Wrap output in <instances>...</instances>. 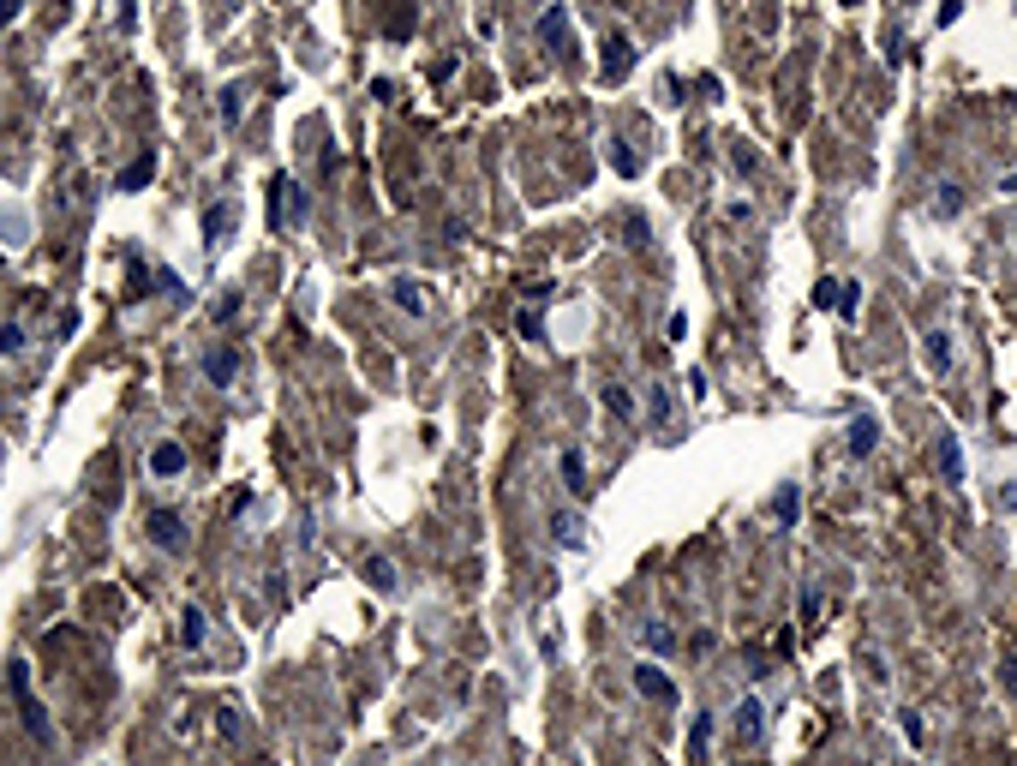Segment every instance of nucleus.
I'll return each instance as SVG.
<instances>
[{"label":"nucleus","mask_w":1017,"mask_h":766,"mask_svg":"<svg viewBox=\"0 0 1017 766\" xmlns=\"http://www.w3.org/2000/svg\"><path fill=\"white\" fill-rule=\"evenodd\" d=\"M730 719H737V737H742V743H760V737H766V706H760L754 695H742Z\"/></svg>","instance_id":"20e7f679"},{"label":"nucleus","mask_w":1017,"mask_h":766,"mask_svg":"<svg viewBox=\"0 0 1017 766\" xmlns=\"http://www.w3.org/2000/svg\"><path fill=\"white\" fill-rule=\"evenodd\" d=\"M551 533H557L569 551H580V545H587V521H580L575 509H557V515H551Z\"/></svg>","instance_id":"1a4fd4ad"},{"label":"nucleus","mask_w":1017,"mask_h":766,"mask_svg":"<svg viewBox=\"0 0 1017 766\" xmlns=\"http://www.w3.org/2000/svg\"><path fill=\"white\" fill-rule=\"evenodd\" d=\"M389 300H396L401 312H413V318H419V312H425V287L401 276V282H389Z\"/></svg>","instance_id":"f8f14e48"},{"label":"nucleus","mask_w":1017,"mask_h":766,"mask_svg":"<svg viewBox=\"0 0 1017 766\" xmlns=\"http://www.w3.org/2000/svg\"><path fill=\"white\" fill-rule=\"evenodd\" d=\"M538 37H545V42H563V37H569V12H563V6H551V12L538 19Z\"/></svg>","instance_id":"412c9836"},{"label":"nucleus","mask_w":1017,"mask_h":766,"mask_svg":"<svg viewBox=\"0 0 1017 766\" xmlns=\"http://www.w3.org/2000/svg\"><path fill=\"white\" fill-rule=\"evenodd\" d=\"M521 336H527V342H545V318H538V305L521 312Z\"/></svg>","instance_id":"393cba45"},{"label":"nucleus","mask_w":1017,"mask_h":766,"mask_svg":"<svg viewBox=\"0 0 1017 766\" xmlns=\"http://www.w3.org/2000/svg\"><path fill=\"white\" fill-rule=\"evenodd\" d=\"M150 473H156V479H179V473H186V449H179V444H156V449H150Z\"/></svg>","instance_id":"6e6552de"},{"label":"nucleus","mask_w":1017,"mask_h":766,"mask_svg":"<svg viewBox=\"0 0 1017 766\" xmlns=\"http://www.w3.org/2000/svg\"><path fill=\"white\" fill-rule=\"evenodd\" d=\"M19 19V0H0V24H13Z\"/></svg>","instance_id":"c85d7f7f"},{"label":"nucleus","mask_w":1017,"mask_h":766,"mask_svg":"<svg viewBox=\"0 0 1017 766\" xmlns=\"http://www.w3.org/2000/svg\"><path fill=\"white\" fill-rule=\"evenodd\" d=\"M904 737H910V743H921V737H928V725H921V712H916V706L904 712Z\"/></svg>","instance_id":"bb28decb"},{"label":"nucleus","mask_w":1017,"mask_h":766,"mask_svg":"<svg viewBox=\"0 0 1017 766\" xmlns=\"http://www.w3.org/2000/svg\"><path fill=\"white\" fill-rule=\"evenodd\" d=\"M365 575H371V587H378V593H396V581H401L389 557H371V563H365Z\"/></svg>","instance_id":"aec40b11"},{"label":"nucleus","mask_w":1017,"mask_h":766,"mask_svg":"<svg viewBox=\"0 0 1017 766\" xmlns=\"http://www.w3.org/2000/svg\"><path fill=\"white\" fill-rule=\"evenodd\" d=\"M844 6H850V0H844Z\"/></svg>","instance_id":"7c9ffc66"},{"label":"nucleus","mask_w":1017,"mask_h":766,"mask_svg":"<svg viewBox=\"0 0 1017 766\" xmlns=\"http://www.w3.org/2000/svg\"><path fill=\"white\" fill-rule=\"evenodd\" d=\"M563 485H569L575 497L593 491V479H587V455H580V449H563Z\"/></svg>","instance_id":"9d476101"},{"label":"nucleus","mask_w":1017,"mask_h":766,"mask_svg":"<svg viewBox=\"0 0 1017 766\" xmlns=\"http://www.w3.org/2000/svg\"><path fill=\"white\" fill-rule=\"evenodd\" d=\"M6 683H13V701H19V719H24V730H30L37 743H54V725H48V712H42V701L30 695V665H13V670H6Z\"/></svg>","instance_id":"f257e3e1"},{"label":"nucleus","mask_w":1017,"mask_h":766,"mask_svg":"<svg viewBox=\"0 0 1017 766\" xmlns=\"http://www.w3.org/2000/svg\"><path fill=\"white\" fill-rule=\"evenodd\" d=\"M598 395H604V407H611V413H617V420H635V395H629V389H622V383H604V389H598Z\"/></svg>","instance_id":"f3484780"},{"label":"nucleus","mask_w":1017,"mask_h":766,"mask_svg":"<svg viewBox=\"0 0 1017 766\" xmlns=\"http://www.w3.org/2000/svg\"><path fill=\"white\" fill-rule=\"evenodd\" d=\"M611 162H617L622 174H635V168H640V162H635V150H622V144H617V150H611Z\"/></svg>","instance_id":"cd10ccee"},{"label":"nucleus","mask_w":1017,"mask_h":766,"mask_svg":"<svg viewBox=\"0 0 1017 766\" xmlns=\"http://www.w3.org/2000/svg\"><path fill=\"white\" fill-rule=\"evenodd\" d=\"M957 210H963V192H957V186H939V192H934V216H957Z\"/></svg>","instance_id":"b1692460"},{"label":"nucleus","mask_w":1017,"mask_h":766,"mask_svg":"<svg viewBox=\"0 0 1017 766\" xmlns=\"http://www.w3.org/2000/svg\"><path fill=\"white\" fill-rule=\"evenodd\" d=\"M204 635H210L204 611H198V605H186V617H179V646H204Z\"/></svg>","instance_id":"4468645a"},{"label":"nucleus","mask_w":1017,"mask_h":766,"mask_svg":"<svg viewBox=\"0 0 1017 766\" xmlns=\"http://www.w3.org/2000/svg\"><path fill=\"white\" fill-rule=\"evenodd\" d=\"M640 646H646V653H671V646H677V635H671L664 623H640Z\"/></svg>","instance_id":"6ab92c4d"},{"label":"nucleus","mask_w":1017,"mask_h":766,"mask_svg":"<svg viewBox=\"0 0 1017 766\" xmlns=\"http://www.w3.org/2000/svg\"><path fill=\"white\" fill-rule=\"evenodd\" d=\"M635 688L646 695V701H658V706H671V701H677V683H671V677H664V670H658L653 659H640V665H635Z\"/></svg>","instance_id":"7ed1b4c3"},{"label":"nucleus","mask_w":1017,"mask_h":766,"mask_svg":"<svg viewBox=\"0 0 1017 766\" xmlns=\"http://www.w3.org/2000/svg\"><path fill=\"white\" fill-rule=\"evenodd\" d=\"M1012 234H1017V222H1012Z\"/></svg>","instance_id":"c756f323"},{"label":"nucleus","mask_w":1017,"mask_h":766,"mask_svg":"<svg viewBox=\"0 0 1017 766\" xmlns=\"http://www.w3.org/2000/svg\"><path fill=\"white\" fill-rule=\"evenodd\" d=\"M928 365H934V371L952 365V336H946V329H928Z\"/></svg>","instance_id":"a211bd4d"},{"label":"nucleus","mask_w":1017,"mask_h":766,"mask_svg":"<svg viewBox=\"0 0 1017 766\" xmlns=\"http://www.w3.org/2000/svg\"><path fill=\"white\" fill-rule=\"evenodd\" d=\"M706 743H713V712H700L695 725H688V748H695V761L706 754Z\"/></svg>","instance_id":"4be33fe9"},{"label":"nucleus","mask_w":1017,"mask_h":766,"mask_svg":"<svg viewBox=\"0 0 1017 766\" xmlns=\"http://www.w3.org/2000/svg\"><path fill=\"white\" fill-rule=\"evenodd\" d=\"M796 515H802V491H796V485H778V491H772V521L790 527Z\"/></svg>","instance_id":"9b49d317"},{"label":"nucleus","mask_w":1017,"mask_h":766,"mask_svg":"<svg viewBox=\"0 0 1017 766\" xmlns=\"http://www.w3.org/2000/svg\"><path fill=\"white\" fill-rule=\"evenodd\" d=\"M24 347V329L19 323H0V354H19Z\"/></svg>","instance_id":"a878e982"},{"label":"nucleus","mask_w":1017,"mask_h":766,"mask_svg":"<svg viewBox=\"0 0 1017 766\" xmlns=\"http://www.w3.org/2000/svg\"><path fill=\"white\" fill-rule=\"evenodd\" d=\"M939 473H946V485H963V444H957V431H939Z\"/></svg>","instance_id":"423d86ee"},{"label":"nucleus","mask_w":1017,"mask_h":766,"mask_svg":"<svg viewBox=\"0 0 1017 766\" xmlns=\"http://www.w3.org/2000/svg\"><path fill=\"white\" fill-rule=\"evenodd\" d=\"M204 371H210V383H228L239 371V354H228V347H216V354H204Z\"/></svg>","instance_id":"2eb2a0df"},{"label":"nucleus","mask_w":1017,"mask_h":766,"mask_svg":"<svg viewBox=\"0 0 1017 766\" xmlns=\"http://www.w3.org/2000/svg\"><path fill=\"white\" fill-rule=\"evenodd\" d=\"M150 539H156V545H179V539H186V533H179V515L156 509V515H150Z\"/></svg>","instance_id":"dca6fc26"},{"label":"nucleus","mask_w":1017,"mask_h":766,"mask_svg":"<svg viewBox=\"0 0 1017 766\" xmlns=\"http://www.w3.org/2000/svg\"><path fill=\"white\" fill-rule=\"evenodd\" d=\"M629 72H635V42H629V37H611V42H604V79L622 84Z\"/></svg>","instance_id":"39448f33"},{"label":"nucleus","mask_w":1017,"mask_h":766,"mask_svg":"<svg viewBox=\"0 0 1017 766\" xmlns=\"http://www.w3.org/2000/svg\"><path fill=\"white\" fill-rule=\"evenodd\" d=\"M814 305H826V312H844V318H856L862 282H820V287H814Z\"/></svg>","instance_id":"f03ea898"},{"label":"nucleus","mask_w":1017,"mask_h":766,"mask_svg":"<svg viewBox=\"0 0 1017 766\" xmlns=\"http://www.w3.org/2000/svg\"><path fill=\"white\" fill-rule=\"evenodd\" d=\"M150 174H156V156L144 150L132 168H120V192H138V186H150Z\"/></svg>","instance_id":"ddd939ff"},{"label":"nucleus","mask_w":1017,"mask_h":766,"mask_svg":"<svg viewBox=\"0 0 1017 766\" xmlns=\"http://www.w3.org/2000/svg\"><path fill=\"white\" fill-rule=\"evenodd\" d=\"M239 114H246V90H239V84H228V90H221V121L234 126Z\"/></svg>","instance_id":"5701e85b"},{"label":"nucleus","mask_w":1017,"mask_h":766,"mask_svg":"<svg viewBox=\"0 0 1017 766\" xmlns=\"http://www.w3.org/2000/svg\"><path fill=\"white\" fill-rule=\"evenodd\" d=\"M874 444H879V420L874 413H856L850 420V455L862 462V455H874Z\"/></svg>","instance_id":"0eeeda50"}]
</instances>
